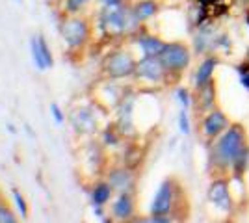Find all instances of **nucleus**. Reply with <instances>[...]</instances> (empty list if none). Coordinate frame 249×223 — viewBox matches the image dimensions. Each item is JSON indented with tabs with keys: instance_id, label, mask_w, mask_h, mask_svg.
<instances>
[{
	"instance_id": "nucleus-24",
	"label": "nucleus",
	"mask_w": 249,
	"mask_h": 223,
	"mask_svg": "<svg viewBox=\"0 0 249 223\" xmlns=\"http://www.w3.org/2000/svg\"><path fill=\"white\" fill-rule=\"evenodd\" d=\"M0 223H17V222H15V216L11 214V210L0 206Z\"/></svg>"
},
{
	"instance_id": "nucleus-22",
	"label": "nucleus",
	"mask_w": 249,
	"mask_h": 223,
	"mask_svg": "<svg viewBox=\"0 0 249 223\" xmlns=\"http://www.w3.org/2000/svg\"><path fill=\"white\" fill-rule=\"evenodd\" d=\"M132 223H169V220L166 216H155L153 214V218H138Z\"/></svg>"
},
{
	"instance_id": "nucleus-23",
	"label": "nucleus",
	"mask_w": 249,
	"mask_h": 223,
	"mask_svg": "<svg viewBox=\"0 0 249 223\" xmlns=\"http://www.w3.org/2000/svg\"><path fill=\"white\" fill-rule=\"evenodd\" d=\"M86 2H88V0H67L65 10L69 11V13H76V11H80V8H82Z\"/></svg>"
},
{
	"instance_id": "nucleus-2",
	"label": "nucleus",
	"mask_w": 249,
	"mask_h": 223,
	"mask_svg": "<svg viewBox=\"0 0 249 223\" xmlns=\"http://www.w3.org/2000/svg\"><path fill=\"white\" fill-rule=\"evenodd\" d=\"M158 60L162 62L167 74L182 73L192 64V49L182 41H167L158 54Z\"/></svg>"
},
{
	"instance_id": "nucleus-20",
	"label": "nucleus",
	"mask_w": 249,
	"mask_h": 223,
	"mask_svg": "<svg viewBox=\"0 0 249 223\" xmlns=\"http://www.w3.org/2000/svg\"><path fill=\"white\" fill-rule=\"evenodd\" d=\"M177 97H178V103L182 104V108H188L192 104V95H190V91H188L186 87H180L177 91Z\"/></svg>"
},
{
	"instance_id": "nucleus-14",
	"label": "nucleus",
	"mask_w": 249,
	"mask_h": 223,
	"mask_svg": "<svg viewBox=\"0 0 249 223\" xmlns=\"http://www.w3.org/2000/svg\"><path fill=\"white\" fill-rule=\"evenodd\" d=\"M197 91H199V103H201V106L205 108V110L214 104V101H216V86H214V80H210L203 87H199Z\"/></svg>"
},
{
	"instance_id": "nucleus-25",
	"label": "nucleus",
	"mask_w": 249,
	"mask_h": 223,
	"mask_svg": "<svg viewBox=\"0 0 249 223\" xmlns=\"http://www.w3.org/2000/svg\"><path fill=\"white\" fill-rule=\"evenodd\" d=\"M51 110H52V116H54V119H56L58 123H62L63 116H62V110H60V106L54 103V104H51Z\"/></svg>"
},
{
	"instance_id": "nucleus-9",
	"label": "nucleus",
	"mask_w": 249,
	"mask_h": 223,
	"mask_svg": "<svg viewBox=\"0 0 249 223\" xmlns=\"http://www.w3.org/2000/svg\"><path fill=\"white\" fill-rule=\"evenodd\" d=\"M208 199L214 203V206H218L221 212H231L232 210V197L225 181H214L210 190H208Z\"/></svg>"
},
{
	"instance_id": "nucleus-29",
	"label": "nucleus",
	"mask_w": 249,
	"mask_h": 223,
	"mask_svg": "<svg viewBox=\"0 0 249 223\" xmlns=\"http://www.w3.org/2000/svg\"><path fill=\"white\" fill-rule=\"evenodd\" d=\"M240 4H242L244 8H249V0H240Z\"/></svg>"
},
{
	"instance_id": "nucleus-3",
	"label": "nucleus",
	"mask_w": 249,
	"mask_h": 223,
	"mask_svg": "<svg viewBox=\"0 0 249 223\" xmlns=\"http://www.w3.org/2000/svg\"><path fill=\"white\" fill-rule=\"evenodd\" d=\"M136 64L138 62H134V58L130 56V52H126V51H115V52H112L106 58L104 71L108 73V76H112V78H124V76L134 73Z\"/></svg>"
},
{
	"instance_id": "nucleus-11",
	"label": "nucleus",
	"mask_w": 249,
	"mask_h": 223,
	"mask_svg": "<svg viewBox=\"0 0 249 223\" xmlns=\"http://www.w3.org/2000/svg\"><path fill=\"white\" fill-rule=\"evenodd\" d=\"M130 10H132L136 21L142 24V22L149 21L151 17H155L160 11V2L158 0H136Z\"/></svg>"
},
{
	"instance_id": "nucleus-1",
	"label": "nucleus",
	"mask_w": 249,
	"mask_h": 223,
	"mask_svg": "<svg viewBox=\"0 0 249 223\" xmlns=\"http://www.w3.org/2000/svg\"><path fill=\"white\" fill-rule=\"evenodd\" d=\"M210 160L216 168H232L234 173H244L249 164L248 136L242 125L234 123L218 136V141L212 145Z\"/></svg>"
},
{
	"instance_id": "nucleus-26",
	"label": "nucleus",
	"mask_w": 249,
	"mask_h": 223,
	"mask_svg": "<svg viewBox=\"0 0 249 223\" xmlns=\"http://www.w3.org/2000/svg\"><path fill=\"white\" fill-rule=\"evenodd\" d=\"M103 8H114V6H123V0H101Z\"/></svg>"
},
{
	"instance_id": "nucleus-6",
	"label": "nucleus",
	"mask_w": 249,
	"mask_h": 223,
	"mask_svg": "<svg viewBox=\"0 0 249 223\" xmlns=\"http://www.w3.org/2000/svg\"><path fill=\"white\" fill-rule=\"evenodd\" d=\"M173 199H175V184L173 181H164L153 199L151 212L155 216H166L173 206Z\"/></svg>"
},
{
	"instance_id": "nucleus-15",
	"label": "nucleus",
	"mask_w": 249,
	"mask_h": 223,
	"mask_svg": "<svg viewBox=\"0 0 249 223\" xmlns=\"http://www.w3.org/2000/svg\"><path fill=\"white\" fill-rule=\"evenodd\" d=\"M30 49H32V58H34V64H36V67H37L39 71H45V69H47V64H45V58H43L41 45H39V37H32Z\"/></svg>"
},
{
	"instance_id": "nucleus-16",
	"label": "nucleus",
	"mask_w": 249,
	"mask_h": 223,
	"mask_svg": "<svg viewBox=\"0 0 249 223\" xmlns=\"http://www.w3.org/2000/svg\"><path fill=\"white\" fill-rule=\"evenodd\" d=\"M110 195H112V188L108 184H99L93 190L91 199H93L95 205H104V203L110 199Z\"/></svg>"
},
{
	"instance_id": "nucleus-8",
	"label": "nucleus",
	"mask_w": 249,
	"mask_h": 223,
	"mask_svg": "<svg viewBox=\"0 0 249 223\" xmlns=\"http://www.w3.org/2000/svg\"><path fill=\"white\" fill-rule=\"evenodd\" d=\"M231 127L229 117L225 116V112H221L219 108H214L210 114L205 116L203 119V132L207 138H218L219 134H223L227 128Z\"/></svg>"
},
{
	"instance_id": "nucleus-13",
	"label": "nucleus",
	"mask_w": 249,
	"mask_h": 223,
	"mask_svg": "<svg viewBox=\"0 0 249 223\" xmlns=\"http://www.w3.org/2000/svg\"><path fill=\"white\" fill-rule=\"evenodd\" d=\"M134 212V203L130 199V195H119V199L114 203V216L119 220H128Z\"/></svg>"
},
{
	"instance_id": "nucleus-10",
	"label": "nucleus",
	"mask_w": 249,
	"mask_h": 223,
	"mask_svg": "<svg viewBox=\"0 0 249 223\" xmlns=\"http://www.w3.org/2000/svg\"><path fill=\"white\" fill-rule=\"evenodd\" d=\"M218 65H219L218 56H207V58L199 64L197 71H196V78H194V84H196L197 89L212 80V74H214V71H216Z\"/></svg>"
},
{
	"instance_id": "nucleus-7",
	"label": "nucleus",
	"mask_w": 249,
	"mask_h": 223,
	"mask_svg": "<svg viewBox=\"0 0 249 223\" xmlns=\"http://www.w3.org/2000/svg\"><path fill=\"white\" fill-rule=\"evenodd\" d=\"M216 37H218V28L210 22H205L203 26H199L196 37H194V49L197 54H207L216 51Z\"/></svg>"
},
{
	"instance_id": "nucleus-4",
	"label": "nucleus",
	"mask_w": 249,
	"mask_h": 223,
	"mask_svg": "<svg viewBox=\"0 0 249 223\" xmlns=\"http://www.w3.org/2000/svg\"><path fill=\"white\" fill-rule=\"evenodd\" d=\"M134 74L142 80H147V82H153V84H158L166 78L167 71L164 69L162 62L158 60V56H143L138 64H136V71Z\"/></svg>"
},
{
	"instance_id": "nucleus-18",
	"label": "nucleus",
	"mask_w": 249,
	"mask_h": 223,
	"mask_svg": "<svg viewBox=\"0 0 249 223\" xmlns=\"http://www.w3.org/2000/svg\"><path fill=\"white\" fill-rule=\"evenodd\" d=\"M39 37V45H41V52H43V58H45V64H47V69L54 65V60H52V54H51V49H49V45L45 41V37L43 35H37Z\"/></svg>"
},
{
	"instance_id": "nucleus-19",
	"label": "nucleus",
	"mask_w": 249,
	"mask_h": 223,
	"mask_svg": "<svg viewBox=\"0 0 249 223\" xmlns=\"http://www.w3.org/2000/svg\"><path fill=\"white\" fill-rule=\"evenodd\" d=\"M178 127H180V132H182V134H190V119H188L186 108H182V110L178 112Z\"/></svg>"
},
{
	"instance_id": "nucleus-27",
	"label": "nucleus",
	"mask_w": 249,
	"mask_h": 223,
	"mask_svg": "<svg viewBox=\"0 0 249 223\" xmlns=\"http://www.w3.org/2000/svg\"><path fill=\"white\" fill-rule=\"evenodd\" d=\"M240 84L244 86V87L249 91V73H246V74H242V76H240Z\"/></svg>"
},
{
	"instance_id": "nucleus-30",
	"label": "nucleus",
	"mask_w": 249,
	"mask_h": 223,
	"mask_svg": "<svg viewBox=\"0 0 249 223\" xmlns=\"http://www.w3.org/2000/svg\"><path fill=\"white\" fill-rule=\"evenodd\" d=\"M104 223H108V222H104Z\"/></svg>"
},
{
	"instance_id": "nucleus-17",
	"label": "nucleus",
	"mask_w": 249,
	"mask_h": 223,
	"mask_svg": "<svg viewBox=\"0 0 249 223\" xmlns=\"http://www.w3.org/2000/svg\"><path fill=\"white\" fill-rule=\"evenodd\" d=\"M130 182V177H128V173L126 171H115L114 175H112V184L114 186H119V188H123Z\"/></svg>"
},
{
	"instance_id": "nucleus-21",
	"label": "nucleus",
	"mask_w": 249,
	"mask_h": 223,
	"mask_svg": "<svg viewBox=\"0 0 249 223\" xmlns=\"http://www.w3.org/2000/svg\"><path fill=\"white\" fill-rule=\"evenodd\" d=\"M13 197H15V203H17V206H19V210H21V216L22 218H26L28 206H26V203H24V199H22V195L17 190H13Z\"/></svg>"
},
{
	"instance_id": "nucleus-12",
	"label": "nucleus",
	"mask_w": 249,
	"mask_h": 223,
	"mask_svg": "<svg viewBox=\"0 0 249 223\" xmlns=\"http://www.w3.org/2000/svg\"><path fill=\"white\" fill-rule=\"evenodd\" d=\"M138 45H140V49H142L143 56H158V54L162 52V49H164L166 41H162L158 35L143 34V35L138 37Z\"/></svg>"
},
{
	"instance_id": "nucleus-28",
	"label": "nucleus",
	"mask_w": 249,
	"mask_h": 223,
	"mask_svg": "<svg viewBox=\"0 0 249 223\" xmlns=\"http://www.w3.org/2000/svg\"><path fill=\"white\" fill-rule=\"evenodd\" d=\"M242 17H244V22H246V26L249 28V8H244V11H242Z\"/></svg>"
},
{
	"instance_id": "nucleus-5",
	"label": "nucleus",
	"mask_w": 249,
	"mask_h": 223,
	"mask_svg": "<svg viewBox=\"0 0 249 223\" xmlns=\"http://www.w3.org/2000/svg\"><path fill=\"white\" fill-rule=\"evenodd\" d=\"M62 37L65 39L67 45L71 47H80L82 43H86V39L89 37V26L84 19H65L60 26Z\"/></svg>"
}]
</instances>
